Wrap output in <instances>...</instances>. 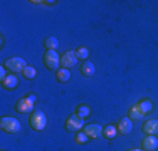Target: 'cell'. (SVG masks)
<instances>
[{
    "instance_id": "3",
    "label": "cell",
    "mask_w": 158,
    "mask_h": 151,
    "mask_svg": "<svg viewBox=\"0 0 158 151\" xmlns=\"http://www.w3.org/2000/svg\"><path fill=\"white\" fill-rule=\"evenodd\" d=\"M44 64H46V67L49 71H56L57 72L59 69H61V55L57 54L56 51H46V54H44Z\"/></svg>"
},
{
    "instance_id": "8",
    "label": "cell",
    "mask_w": 158,
    "mask_h": 151,
    "mask_svg": "<svg viewBox=\"0 0 158 151\" xmlns=\"http://www.w3.org/2000/svg\"><path fill=\"white\" fill-rule=\"evenodd\" d=\"M143 133L146 136H156L158 134V119H148L143 124Z\"/></svg>"
},
{
    "instance_id": "13",
    "label": "cell",
    "mask_w": 158,
    "mask_h": 151,
    "mask_svg": "<svg viewBox=\"0 0 158 151\" xmlns=\"http://www.w3.org/2000/svg\"><path fill=\"white\" fill-rule=\"evenodd\" d=\"M81 72H82V76H86V77H93L94 72H96L94 64H93L91 60H86V62L81 66Z\"/></svg>"
},
{
    "instance_id": "24",
    "label": "cell",
    "mask_w": 158,
    "mask_h": 151,
    "mask_svg": "<svg viewBox=\"0 0 158 151\" xmlns=\"http://www.w3.org/2000/svg\"><path fill=\"white\" fill-rule=\"evenodd\" d=\"M128 151H146V149H143V148H141V149H128Z\"/></svg>"
},
{
    "instance_id": "16",
    "label": "cell",
    "mask_w": 158,
    "mask_h": 151,
    "mask_svg": "<svg viewBox=\"0 0 158 151\" xmlns=\"http://www.w3.org/2000/svg\"><path fill=\"white\" fill-rule=\"evenodd\" d=\"M103 134H104L106 139H114L116 134H118V128H116L114 124H110V126H106L103 129Z\"/></svg>"
},
{
    "instance_id": "15",
    "label": "cell",
    "mask_w": 158,
    "mask_h": 151,
    "mask_svg": "<svg viewBox=\"0 0 158 151\" xmlns=\"http://www.w3.org/2000/svg\"><path fill=\"white\" fill-rule=\"evenodd\" d=\"M56 77H57L59 82H67L71 79V71L66 69V67H61V69L56 72Z\"/></svg>"
},
{
    "instance_id": "12",
    "label": "cell",
    "mask_w": 158,
    "mask_h": 151,
    "mask_svg": "<svg viewBox=\"0 0 158 151\" xmlns=\"http://www.w3.org/2000/svg\"><path fill=\"white\" fill-rule=\"evenodd\" d=\"M156 148H158V138H155V136H146V138L143 139V149L153 151Z\"/></svg>"
},
{
    "instance_id": "2",
    "label": "cell",
    "mask_w": 158,
    "mask_h": 151,
    "mask_svg": "<svg viewBox=\"0 0 158 151\" xmlns=\"http://www.w3.org/2000/svg\"><path fill=\"white\" fill-rule=\"evenodd\" d=\"M0 128H2V131H5V133L9 134H15L20 131V121L12 118V116H5V118L0 119Z\"/></svg>"
},
{
    "instance_id": "21",
    "label": "cell",
    "mask_w": 158,
    "mask_h": 151,
    "mask_svg": "<svg viewBox=\"0 0 158 151\" xmlns=\"http://www.w3.org/2000/svg\"><path fill=\"white\" fill-rule=\"evenodd\" d=\"M22 74H24V77H25V79H34V77L37 76V71L34 69L32 66H27V67L24 69V72H22Z\"/></svg>"
},
{
    "instance_id": "7",
    "label": "cell",
    "mask_w": 158,
    "mask_h": 151,
    "mask_svg": "<svg viewBox=\"0 0 158 151\" xmlns=\"http://www.w3.org/2000/svg\"><path fill=\"white\" fill-rule=\"evenodd\" d=\"M77 60H79V57H77L76 51H67L61 55V66L66 67V69H71V67H74L77 64Z\"/></svg>"
},
{
    "instance_id": "10",
    "label": "cell",
    "mask_w": 158,
    "mask_h": 151,
    "mask_svg": "<svg viewBox=\"0 0 158 151\" xmlns=\"http://www.w3.org/2000/svg\"><path fill=\"white\" fill-rule=\"evenodd\" d=\"M84 133L91 139H98V138H101V134H103V128H101L99 124H86Z\"/></svg>"
},
{
    "instance_id": "23",
    "label": "cell",
    "mask_w": 158,
    "mask_h": 151,
    "mask_svg": "<svg viewBox=\"0 0 158 151\" xmlns=\"http://www.w3.org/2000/svg\"><path fill=\"white\" fill-rule=\"evenodd\" d=\"M5 67H2V69H0V81H3V79H5L7 77V72H5Z\"/></svg>"
},
{
    "instance_id": "22",
    "label": "cell",
    "mask_w": 158,
    "mask_h": 151,
    "mask_svg": "<svg viewBox=\"0 0 158 151\" xmlns=\"http://www.w3.org/2000/svg\"><path fill=\"white\" fill-rule=\"evenodd\" d=\"M89 136L84 133V131H79V133H76V143L77 145H84V143H88Z\"/></svg>"
},
{
    "instance_id": "6",
    "label": "cell",
    "mask_w": 158,
    "mask_h": 151,
    "mask_svg": "<svg viewBox=\"0 0 158 151\" xmlns=\"http://www.w3.org/2000/svg\"><path fill=\"white\" fill-rule=\"evenodd\" d=\"M84 126H86L84 119L79 118L77 114H73V116H69V118H67V123H66L67 131H73V133H79L81 129H84Z\"/></svg>"
},
{
    "instance_id": "14",
    "label": "cell",
    "mask_w": 158,
    "mask_h": 151,
    "mask_svg": "<svg viewBox=\"0 0 158 151\" xmlns=\"http://www.w3.org/2000/svg\"><path fill=\"white\" fill-rule=\"evenodd\" d=\"M143 116H145V112L141 111V108L138 104H135V106H131V108H130V114H128V118H130L131 121H133V119H141Z\"/></svg>"
},
{
    "instance_id": "11",
    "label": "cell",
    "mask_w": 158,
    "mask_h": 151,
    "mask_svg": "<svg viewBox=\"0 0 158 151\" xmlns=\"http://www.w3.org/2000/svg\"><path fill=\"white\" fill-rule=\"evenodd\" d=\"M17 86H19V79H17L15 74H9L2 81V88L3 89H15Z\"/></svg>"
},
{
    "instance_id": "19",
    "label": "cell",
    "mask_w": 158,
    "mask_h": 151,
    "mask_svg": "<svg viewBox=\"0 0 158 151\" xmlns=\"http://www.w3.org/2000/svg\"><path fill=\"white\" fill-rule=\"evenodd\" d=\"M138 106L141 108V111L145 112V114H148V112L153 111V103L152 101H141V103H138Z\"/></svg>"
},
{
    "instance_id": "4",
    "label": "cell",
    "mask_w": 158,
    "mask_h": 151,
    "mask_svg": "<svg viewBox=\"0 0 158 151\" xmlns=\"http://www.w3.org/2000/svg\"><path fill=\"white\" fill-rule=\"evenodd\" d=\"M3 67H5L7 71H10V72H24V69L27 67V62H25V59L22 57H10L5 60V64H3Z\"/></svg>"
},
{
    "instance_id": "9",
    "label": "cell",
    "mask_w": 158,
    "mask_h": 151,
    "mask_svg": "<svg viewBox=\"0 0 158 151\" xmlns=\"http://www.w3.org/2000/svg\"><path fill=\"white\" fill-rule=\"evenodd\" d=\"M118 133L119 134H130L131 131H133V121L130 118H121L118 121Z\"/></svg>"
},
{
    "instance_id": "5",
    "label": "cell",
    "mask_w": 158,
    "mask_h": 151,
    "mask_svg": "<svg viewBox=\"0 0 158 151\" xmlns=\"http://www.w3.org/2000/svg\"><path fill=\"white\" fill-rule=\"evenodd\" d=\"M35 101H37V96H34V94H29L27 97H22V99L15 104L17 112L24 114V112H31V111H34V104H35Z\"/></svg>"
},
{
    "instance_id": "20",
    "label": "cell",
    "mask_w": 158,
    "mask_h": 151,
    "mask_svg": "<svg viewBox=\"0 0 158 151\" xmlns=\"http://www.w3.org/2000/svg\"><path fill=\"white\" fill-rule=\"evenodd\" d=\"M76 52H77L79 60H84V62L88 60V57H89V49H88V47H79Z\"/></svg>"
},
{
    "instance_id": "1",
    "label": "cell",
    "mask_w": 158,
    "mask_h": 151,
    "mask_svg": "<svg viewBox=\"0 0 158 151\" xmlns=\"http://www.w3.org/2000/svg\"><path fill=\"white\" fill-rule=\"evenodd\" d=\"M29 123H31V128L34 131H44L47 126V116L44 111H40V109H37V111H34L31 114V119H29Z\"/></svg>"
},
{
    "instance_id": "17",
    "label": "cell",
    "mask_w": 158,
    "mask_h": 151,
    "mask_svg": "<svg viewBox=\"0 0 158 151\" xmlns=\"http://www.w3.org/2000/svg\"><path fill=\"white\" fill-rule=\"evenodd\" d=\"M44 45H46L47 51H56V49L59 47V40H57V37H54V35L47 37V39L44 40Z\"/></svg>"
},
{
    "instance_id": "25",
    "label": "cell",
    "mask_w": 158,
    "mask_h": 151,
    "mask_svg": "<svg viewBox=\"0 0 158 151\" xmlns=\"http://www.w3.org/2000/svg\"><path fill=\"white\" fill-rule=\"evenodd\" d=\"M3 151H5V149H3Z\"/></svg>"
},
{
    "instance_id": "18",
    "label": "cell",
    "mask_w": 158,
    "mask_h": 151,
    "mask_svg": "<svg viewBox=\"0 0 158 151\" xmlns=\"http://www.w3.org/2000/svg\"><path fill=\"white\" fill-rule=\"evenodd\" d=\"M76 114L79 116V118H88L89 114H91V108H89V106H86V104H81V106H77V109H76Z\"/></svg>"
}]
</instances>
